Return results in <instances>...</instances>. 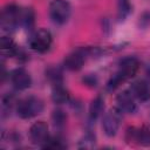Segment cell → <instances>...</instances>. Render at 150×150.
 <instances>
[{
  "label": "cell",
  "instance_id": "obj_5",
  "mask_svg": "<svg viewBox=\"0 0 150 150\" xmlns=\"http://www.w3.org/2000/svg\"><path fill=\"white\" fill-rule=\"evenodd\" d=\"M121 110L118 108H114V109H110L103 117V122H102V127H103V130L105 132V135L108 136H115L118 128H120V124H121Z\"/></svg>",
  "mask_w": 150,
  "mask_h": 150
},
{
  "label": "cell",
  "instance_id": "obj_12",
  "mask_svg": "<svg viewBox=\"0 0 150 150\" xmlns=\"http://www.w3.org/2000/svg\"><path fill=\"white\" fill-rule=\"evenodd\" d=\"M131 94L141 102H146L150 100V86L144 80H138L131 84Z\"/></svg>",
  "mask_w": 150,
  "mask_h": 150
},
{
  "label": "cell",
  "instance_id": "obj_17",
  "mask_svg": "<svg viewBox=\"0 0 150 150\" xmlns=\"http://www.w3.org/2000/svg\"><path fill=\"white\" fill-rule=\"evenodd\" d=\"M52 118H53V123H54V125L56 128H62L64 125V123H66V120H67L64 112L61 109L54 110L53 115H52Z\"/></svg>",
  "mask_w": 150,
  "mask_h": 150
},
{
  "label": "cell",
  "instance_id": "obj_22",
  "mask_svg": "<svg viewBox=\"0 0 150 150\" xmlns=\"http://www.w3.org/2000/svg\"><path fill=\"white\" fill-rule=\"evenodd\" d=\"M83 82L86 83V84H88V86H96V83H97V80H96V77L94 76V75H91V74H89V75H87V76H84L83 77Z\"/></svg>",
  "mask_w": 150,
  "mask_h": 150
},
{
  "label": "cell",
  "instance_id": "obj_14",
  "mask_svg": "<svg viewBox=\"0 0 150 150\" xmlns=\"http://www.w3.org/2000/svg\"><path fill=\"white\" fill-rule=\"evenodd\" d=\"M52 100L55 103H66L69 100V93L68 90L60 83V84H55L52 91Z\"/></svg>",
  "mask_w": 150,
  "mask_h": 150
},
{
  "label": "cell",
  "instance_id": "obj_4",
  "mask_svg": "<svg viewBox=\"0 0 150 150\" xmlns=\"http://www.w3.org/2000/svg\"><path fill=\"white\" fill-rule=\"evenodd\" d=\"M20 13L21 12L15 5H7L1 13V28L6 32L13 30L20 22Z\"/></svg>",
  "mask_w": 150,
  "mask_h": 150
},
{
  "label": "cell",
  "instance_id": "obj_16",
  "mask_svg": "<svg viewBox=\"0 0 150 150\" xmlns=\"http://www.w3.org/2000/svg\"><path fill=\"white\" fill-rule=\"evenodd\" d=\"M20 22L25 28H30L34 23V12L32 8H26L20 13Z\"/></svg>",
  "mask_w": 150,
  "mask_h": 150
},
{
  "label": "cell",
  "instance_id": "obj_9",
  "mask_svg": "<svg viewBox=\"0 0 150 150\" xmlns=\"http://www.w3.org/2000/svg\"><path fill=\"white\" fill-rule=\"evenodd\" d=\"M116 103H117V108L123 112L132 114L137 109V105L135 102V96L131 94L130 90L129 91L124 90L121 94H118L116 97Z\"/></svg>",
  "mask_w": 150,
  "mask_h": 150
},
{
  "label": "cell",
  "instance_id": "obj_20",
  "mask_svg": "<svg viewBox=\"0 0 150 150\" xmlns=\"http://www.w3.org/2000/svg\"><path fill=\"white\" fill-rule=\"evenodd\" d=\"M123 81H125V80H124L118 73H116V74L108 81V83H107V88H108V90H110V91H111V90H115V89H116Z\"/></svg>",
  "mask_w": 150,
  "mask_h": 150
},
{
  "label": "cell",
  "instance_id": "obj_19",
  "mask_svg": "<svg viewBox=\"0 0 150 150\" xmlns=\"http://www.w3.org/2000/svg\"><path fill=\"white\" fill-rule=\"evenodd\" d=\"M64 145L62 144V141L57 137H52V138H48L46 141V143L42 145V148L45 149H61L63 148Z\"/></svg>",
  "mask_w": 150,
  "mask_h": 150
},
{
  "label": "cell",
  "instance_id": "obj_1",
  "mask_svg": "<svg viewBox=\"0 0 150 150\" xmlns=\"http://www.w3.org/2000/svg\"><path fill=\"white\" fill-rule=\"evenodd\" d=\"M43 110V102L34 96L20 100L16 104V112L21 118H32Z\"/></svg>",
  "mask_w": 150,
  "mask_h": 150
},
{
  "label": "cell",
  "instance_id": "obj_6",
  "mask_svg": "<svg viewBox=\"0 0 150 150\" xmlns=\"http://www.w3.org/2000/svg\"><path fill=\"white\" fill-rule=\"evenodd\" d=\"M29 137H30V141L34 144L42 146L46 143V141L49 138L47 123L43 122V121L35 122L29 129Z\"/></svg>",
  "mask_w": 150,
  "mask_h": 150
},
{
  "label": "cell",
  "instance_id": "obj_21",
  "mask_svg": "<svg viewBox=\"0 0 150 150\" xmlns=\"http://www.w3.org/2000/svg\"><path fill=\"white\" fill-rule=\"evenodd\" d=\"M48 77H49L50 81L54 82V84H60L61 80H62V74H61V71L59 69L53 68V69L48 70Z\"/></svg>",
  "mask_w": 150,
  "mask_h": 150
},
{
  "label": "cell",
  "instance_id": "obj_11",
  "mask_svg": "<svg viewBox=\"0 0 150 150\" xmlns=\"http://www.w3.org/2000/svg\"><path fill=\"white\" fill-rule=\"evenodd\" d=\"M86 60V52L83 49H77L70 54H68L64 59V66L67 69L76 71L80 70Z\"/></svg>",
  "mask_w": 150,
  "mask_h": 150
},
{
  "label": "cell",
  "instance_id": "obj_18",
  "mask_svg": "<svg viewBox=\"0 0 150 150\" xmlns=\"http://www.w3.org/2000/svg\"><path fill=\"white\" fill-rule=\"evenodd\" d=\"M118 19L123 20L125 19V16L129 14L130 9H131V6H130V2L129 0H118Z\"/></svg>",
  "mask_w": 150,
  "mask_h": 150
},
{
  "label": "cell",
  "instance_id": "obj_2",
  "mask_svg": "<svg viewBox=\"0 0 150 150\" xmlns=\"http://www.w3.org/2000/svg\"><path fill=\"white\" fill-rule=\"evenodd\" d=\"M71 13L70 4L67 0H53L49 5V16L53 22L63 25L68 21Z\"/></svg>",
  "mask_w": 150,
  "mask_h": 150
},
{
  "label": "cell",
  "instance_id": "obj_15",
  "mask_svg": "<svg viewBox=\"0 0 150 150\" xmlns=\"http://www.w3.org/2000/svg\"><path fill=\"white\" fill-rule=\"evenodd\" d=\"M103 98L101 96H97L96 98H94L90 103V107H89V118L91 121H95L97 120L102 111H103V108H104V104H103Z\"/></svg>",
  "mask_w": 150,
  "mask_h": 150
},
{
  "label": "cell",
  "instance_id": "obj_13",
  "mask_svg": "<svg viewBox=\"0 0 150 150\" xmlns=\"http://www.w3.org/2000/svg\"><path fill=\"white\" fill-rule=\"evenodd\" d=\"M0 49L2 55L7 56H16L19 54V48L14 43V41L8 36H2L0 40Z\"/></svg>",
  "mask_w": 150,
  "mask_h": 150
},
{
  "label": "cell",
  "instance_id": "obj_8",
  "mask_svg": "<svg viewBox=\"0 0 150 150\" xmlns=\"http://www.w3.org/2000/svg\"><path fill=\"white\" fill-rule=\"evenodd\" d=\"M138 68H139V61L135 56H127L120 62L117 73L124 80H128L136 75V73L138 71Z\"/></svg>",
  "mask_w": 150,
  "mask_h": 150
},
{
  "label": "cell",
  "instance_id": "obj_7",
  "mask_svg": "<svg viewBox=\"0 0 150 150\" xmlns=\"http://www.w3.org/2000/svg\"><path fill=\"white\" fill-rule=\"evenodd\" d=\"M127 139L139 145H150V129L148 127L141 128H129L127 131Z\"/></svg>",
  "mask_w": 150,
  "mask_h": 150
},
{
  "label": "cell",
  "instance_id": "obj_10",
  "mask_svg": "<svg viewBox=\"0 0 150 150\" xmlns=\"http://www.w3.org/2000/svg\"><path fill=\"white\" fill-rule=\"evenodd\" d=\"M11 81L18 90H25L30 87L32 79L30 75L23 68H16L11 73Z\"/></svg>",
  "mask_w": 150,
  "mask_h": 150
},
{
  "label": "cell",
  "instance_id": "obj_3",
  "mask_svg": "<svg viewBox=\"0 0 150 150\" xmlns=\"http://www.w3.org/2000/svg\"><path fill=\"white\" fill-rule=\"evenodd\" d=\"M53 42V38L49 30L47 29H38L29 40V46L33 50L38 52V53H45L47 52Z\"/></svg>",
  "mask_w": 150,
  "mask_h": 150
}]
</instances>
